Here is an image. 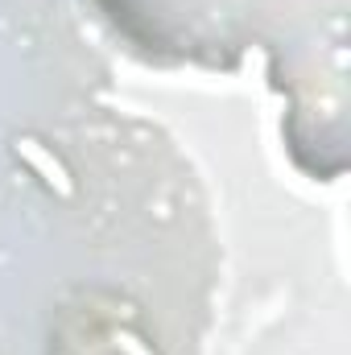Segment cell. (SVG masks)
<instances>
[{
    "label": "cell",
    "instance_id": "6da1fadb",
    "mask_svg": "<svg viewBox=\"0 0 351 355\" xmlns=\"http://www.w3.org/2000/svg\"><path fill=\"white\" fill-rule=\"evenodd\" d=\"M17 153H21V157H25L37 174L46 178V182H50L62 198H71V190H75V186H71V178H67V170H62V162H58V157H50V153H46L33 137H21V141H17Z\"/></svg>",
    "mask_w": 351,
    "mask_h": 355
}]
</instances>
